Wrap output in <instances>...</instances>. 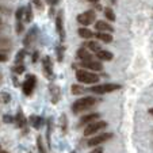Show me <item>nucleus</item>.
<instances>
[{
    "label": "nucleus",
    "mask_w": 153,
    "mask_h": 153,
    "mask_svg": "<svg viewBox=\"0 0 153 153\" xmlns=\"http://www.w3.org/2000/svg\"><path fill=\"white\" fill-rule=\"evenodd\" d=\"M75 76L76 80L81 84H96L100 80V77L96 73H92V71H87V69H77Z\"/></svg>",
    "instance_id": "1"
},
{
    "label": "nucleus",
    "mask_w": 153,
    "mask_h": 153,
    "mask_svg": "<svg viewBox=\"0 0 153 153\" xmlns=\"http://www.w3.org/2000/svg\"><path fill=\"white\" fill-rule=\"evenodd\" d=\"M96 103V99L92 98V96H84V98H80L72 104V111L75 114H80L83 111L88 110L90 107H92L94 104Z\"/></svg>",
    "instance_id": "2"
},
{
    "label": "nucleus",
    "mask_w": 153,
    "mask_h": 153,
    "mask_svg": "<svg viewBox=\"0 0 153 153\" xmlns=\"http://www.w3.org/2000/svg\"><path fill=\"white\" fill-rule=\"evenodd\" d=\"M121 84H114V83H106V84H98V85L91 87V92L96 94V95H104V94L114 92L117 90H121Z\"/></svg>",
    "instance_id": "3"
},
{
    "label": "nucleus",
    "mask_w": 153,
    "mask_h": 153,
    "mask_svg": "<svg viewBox=\"0 0 153 153\" xmlns=\"http://www.w3.org/2000/svg\"><path fill=\"white\" fill-rule=\"evenodd\" d=\"M104 127H107V122H106V121H95V122H91V123H88L85 127H84V136H85V137L94 136L95 133H98L99 130L104 129Z\"/></svg>",
    "instance_id": "4"
},
{
    "label": "nucleus",
    "mask_w": 153,
    "mask_h": 153,
    "mask_svg": "<svg viewBox=\"0 0 153 153\" xmlns=\"http://www.w3.org/2000/svg\"><path fill=\"white\" fill-rule=\"evenodd\" d=\"M35 87H37V77L34 75H27L26 80L22 84V91L26 96H30L33 92H34Z\"/></svg>",
    "instance_id": "5"
},
{
    "label": "nucleus",
    "mask_w": 153,
    "mask_h": 153,
    "mask_svg": "<svg viewBox=\"0 0 153 153\" xmlns=\"http://www.w3.org/2000/svg\"><path fill=\"white\" fill-rule=\"evenodd\" d=\"M42 72L46 79H53L54 77V71H53V62L52 58L49 56H45L42 58Z\"/></svg>",
    "instance_id": "6"
},
{
    "label": "nucleus",
    "mask_w": 153,
    "mask_h": 153,
    "mask_svg": "<svg viewBox=\"0 0 153 153\" xmlns=\"http://www.w3.org/2000/svg\"><path fill=\"white\" fill-rule=\"evenodd\" d=\"M114 137L113 133H103V134H99V136H95L92 137V138H90L88 141H87V145L88 146H98V145L103 144V142L108 141V140H111Z\"/></svg>",
    "instance_id": "7"
},
{
    "label": "nucleus",
    "mask_w": 153,
    "mask_h": 153,
    "mask_svg": "<svg viewBox=\"0 0 153 153\" xmlns=\"http://www.w3.org/2000/svg\"><path fill=\"white\" fill-rule=\"evenodd\" d=\"M95 18H96L95 11L90 10V11H85V12H83V14L77 15L76 19H77V22L80 25H83V26H90L94 20H95Z\"/></svg>",
    "instance_id": "8"
},
{
    "label": "nucleus",
    "mask_w": 153,
    "mask_h": 153,
    "mask_svg": "<svg viewBox=\"0 0 153 153\" xmlns=\"http://www.w3.org/2000/svg\"><path fill=\"white\" fill-rule=\"evenodd\" d=\"M80 65L83 68L88 71H94V72H99L103 69V64L100 61H95V60H88V61H81Z\"/></svg>",
    "instance_id": "9"
},
{
    "label": "nucleus",
    "mask_w": 153,
    "mask_h": 153,
    "mask_svg": "<svg viewBox=\"0 0 153 153\" xmlns=\"http://www.w3.org/2000/svg\"><path fill=\"white\" fill-rule=\"evenodd\" d=\"M56 30H57V34L60 35V39L64 41L65 39V29H64V12L60 11L56 18Z\"/></svg>",
    "instance_id": "10"
},
{
    "label": "nucleus",
    "mask_w": 153,
    "mask_h": 153,
    "mask_svg": "<svg viewBox=\"0 0 153 153\" xmlns=\"http://www.w3.org/2000/svg\"><path fill=\"white\" fill-rule=\"evenodd\" d=\"M49 95H50V100H52L53 104L58 103V100H60V98H61L60 87L56 85V84H50L49 85Z\"/></svg>",
    "instance_id": "11"
},
{
    "label": "nucleus",
    "mask_w": 153,
    "mask_h": 153,
    "mask_svg": "<svg viewBox=\"0 0 153 153\" xmlns=\"http://www.w3.org/2000/svg\"><path fill=\"white\" fill-rule=\"evenodd\" d=\"M37 33H38L37 27H33V29H30V31L27 33V35L25 37V41H23V45H25V46L30 48L33 43L37 41Z\"/></svg>",
    "instance_id": "12"
},
{
    "label": "nucleus",
    "mask_w": 153,
    "mask_h": 153,
    "mask_svg": "<svg viewBox=\"0 0 153 153\" xmlns=\"http://www.w3.org/2000/svg\"><path fill=\"white\" fill-rule=\"evenodd\" d=\"M14 123L16 125L18 129H25V127L27 126V118L25 117L23 111L20 110V108L18 110L16 115H15V121H14Z\"/></svg>",
    "instance_id": "13"
},
{
    "label": "nucleus",
    "mask_w": 153,
    "mask_h": 153,
    "mask_svg": "<svg viewBox=\"0 0 153 153\" xmlns=\"http://www.w3.org/2000/svg\"><path fill=\"white\" fill-rule=\"evenodd\" d=\"M99 117H100V114L99 113H92V114H88V115L83 117V118L80 119V122H79V125L80 126H87L88 123H91V122H95L99 119Z\"/></svg>",
    "instance_id": "14"
},
{
    "label": "nucleus",
    "mask_w": 153,
    "mask_h": 153,
    "mask_svg": "<svg viewBox=\"0 0 153 153\" xmlns=\"http://www.w3.org/2000/svg\"><path fill=\"white\" fill-rule=\"evenodd\" d=\"M95 29L98 30V31H106V33H113L114 31V27L111 26L110 23L103 22V20H98V22H96Z\"/></svg>",
    "instance_id": "15"
},
{
    "label": "nucleus",
    "mask_w": 153,
    "mask_h": 153,
    "mask_svg": "<svg viewBox=\"0 0 153 153\" xmlns=\"http://www.w3.org/2000/svg\"><path fill=\"white\" fill-rule=\"evenodd\" d=\"M76 56H77V58L79 60H81V61L92 60V53L88 52L85 48H80V49L77 50V53H76Z\"/></svg>",
    "instance_id": "16"
},
{
    "label": "nucleus",
    "mask_w": 153,
    "mask_h": 153,
    "mask_svg": "<svg viewBox=\"0 0 153 153\" xmlns=\"http://www.w3.org/2000/svg\"><path fill=\"white\" fill-rule=\"evenodd\" d=\"M43 118L39 115H30V123H31V126L34 127V129L39 130L41 127L43 126Z\"/></svg>",
    "instance_id": "17"
},
{
    "label": "nucleus",
    "mask_w": 153,
    "mask_h": 153,
    "mask_svg": "<svg viewBox=\"0 0 153 153\" xmlns=\"http://www.w3.org/2000/svg\"><path fill=\"white\" fill-rule=\"evenodd\" d=\"M95 54L100 61H111L114 58L113 53L108 52V50H103V49H100L98 53H95Z\"/></svg>",
    "instance_id": "18"
},
{
    "label": "nucleus",
    "mask_w": 153,
    "mask_h": 153,
    "mask_svg": "<svg viewBox=\"0 0 153 153\" xmlns=\"http://www.w3.org/2000/svg\"><path fill=\"white\" fill-rule=\"evenodd\" d=\"M95 37L98 38L99 41H103L104 43H111V42H113V35H111V33L98 31V33L95 34Z\"/></svg>",
    "instance_id": "19"
},
{
    "label": "nucleus",
    "mask_w": 153,
    "mask_h": 153,
    "mask_svg": "<svg viewBox=\"0 0 153 153\" xmlns=\"http://www.w3.org/2000/svg\"><path fill=\"white\" fill-rule=\"evenodd\" d=\"M52 131H53V118H49V121H48V130H46V142L49 149H50V142H52Z\"/></svg>",
    "instance_id": "20"
},
{
    "label": "nucleus",
    "mask_w": 153,
    "mask_h": 153,
    "mask_svg": "<svg viewBox=\"0 0 153 153\" xmlns=\"http://www.w3.org/2000/svg\"><path fill=\"white\" fill-rule=\"evenodd\" d=\"M77 33L81 38H84V39H90V38L94 37V33L91 31L90 29H87V27H80V29L77 30Z\"/></svg>",
    "instance_id": "21"
},
{
    "label": "nucleus",
    "mask_w": 153,
    "mask_h": 153,
    "mask_svg": "<svg viewBox=\"0 0 153 153\" xmlns=\"http://www.w3.org/2000/svg\"><path fill=\"white\" fill-rule=\"evenodd\" d=\"M26 54H27L26 49H20L19 52L16 53V56H15V65H18V64H23Z\"/></svg>",
    "instance_id": "22"
},
{
    "label": "nucleus",
    "mask_w": 153,
    "mask_h": 153,
    "mask_svg": "<svg viewBox=\"0 0 153 153\" xmlns=\"http://www.w3.org/2000/svg\"><path fill=\"white\" fill-rule=\"evenodd\" d=\"M87 48H88L90 52H92V53H98L99 50L102 49L100 45H99L98 42H95V41H90V42H87Z\"/></svg>",
    "instance_id": "23"
},
{
    "label": "nucleus",
    "mask_w": 153,
    "mask_h": 153,
    "mask_svg": "<svg viewBox=\"0 0 153 153\" xmlns=\"http://www.w3.org/2000/svg\"><path fill=\"white\" fill-rule=\"evenodd\" d=\"M31 20H33V8L30 4H27V7L25 8V22L30 23Z\"/></svg>",
    "instance_id": "24"
},
{
    "label": "nucleus",
    "mask_w": 153,
    "mask_h": 153,
    "mask_svg": "<svg viewBox=\"0 0 153 153\" xmlns=\"http://www.w3.org/2000/svg\"><path fill=\"white\" fill-rule=\"evenodd\" d=\"M60 127H61V130H62L64 133H67L68 119H67V115H65V114H61V117H60Z\"/></svg>",
    "instance_id": "25"
},
{
    "label": "nucleus",
    "mask_w": 153,
    "mask_h": 153,
    "mask_svg": "<svg viewBox=\"0 0 153 153\" xmlns=\"http://www.w3.org/2000/svg\"><path fill=\"white\" fill-rule=\"evenodd\" d=\"M12 73H16V75H22V73L26 72V67L23 64H18V65H14L12 67Z\"/></svg>",
    "instance_id": "26"
},
{
    "label": "nucleus",
    "mask_w": 153,
    "mask_h": 153,
    "mask_svg": "<svg viewBox=\"0 0 153 153\" xmlns=\"http://www.w3.org/2000/svg\"><path fill=\"white\" fill-rule=\"evenodd\" d=\"M37 148H38V152L39 153H46V146L43 144V140L41 136L37 137Z\"/></svg>",
    "instance_id": "27"
},
{
    "label": "nucleus",
    "mask_w": 153,
    "mask_h": 153,
    "mask_svg": "<svg viewBox=\"0 0 153 153\" xmlns=\"http://www.w3.org/2000/svg\"><path fill=\"white\" fill-rule=\"evenodd\" d=\"M71 90H72L73 95H81V94L84 92V87L81 85V84H73Z\"/></svg>",
    "instance_id": "28"
},
{
    "label": "nucleus",
    "mask_w": 153,
    "mask_h": 153,
    "mask_svg": "<svg viewBox=\"0 0 153 153\" xmlns=\"http://www.w3.org/2000/svg\"><path fill=\"white\" fill-rule=\"evenodd\" d=\"M56 52H57V60H58V62H62V60H64V52H65V46H62V45L57 46Z\"/></svg>",
    "instance_id": "29"
},
{
    "label": "nucleus",
    "mask_w": 153,
    "mask_h": 153,
    "mask_svg": "<svg viewBox=\"0 0 153 153\" xmlns=\"http://www.w3.org/2000/svg\"><path fill=\"white\" fill-rule=\"evenodd\" d=\"M11 102V95L8 92H0V103H10Z\"/></svg>",
    "instance_id": "30"
},
{
    "label": "nucleus",
    "mask_w": 153,
    "mask_h": 153,
    "mask_svg": "<svg viewBox=\"0 0 153 153\" xmlns=\"http://www.w3.org/2000/svg\"><path fill=\"white\" fill-rule=\"evenodd\" d=\"M104 15H106V18L108 20H111V22H114V20H115V14H114V11L111 8H108V7H107V8H104Z\"/></svg>",
    "instance_id": "31"
},
{
    "label": "nucleus",
    "mask_w": 153,
    "mask_h": 153,
    "mask_svg": "<svg viewBox=\"0 0 153 153\" xmlns=\"http://www.w3.org/2000/svg\"><path fill=\"white\" fill-rule=\"evenodd\" d=\"M15 18H16V22H19V20H22L25 18V8L23 7H20V8L16 10V12H15Z\"/></svg>",
    "instance_id": "32"
},
{
    "label": "nucleus",
    "mask_w": 153,
    "mask_h": 153,
    "mask_svg": "<svg viewBox=\"0 0 153 153\" xmlns=\"http://www.w3.org/2000/svg\"><path fill=\"white\" fill-rule=\"evenodd\" d=\"M11 48V42L8 39H0V50H6Z\"/></svg>",
    "instance_id": "33"
},
{
    "label": "nucleus",
    "mask_w": 153,
    "mask_h": 153,
    "mask_svg": "<svg viewBox=\"0 0 153 153\" xmlns=\"http://www.w3.org/2000/svg\"><path fill=\"white\" fill-rule=\"evenodd\" d=\"M15 121V117L10 115V114H4L3 115V122L4 123H14Z\"/></svg>",
    "instance_id": "34"
},
{
    "label": "nucleus",
    "mask_w": 153,
    "mask_h": 153,
    "mask_svg": "<svg viewBox=\"0 0 153 153\" xmlns=\"http://www.w3.org/2000/svg\"><path fill=\"white\" fill-rule=\"evenodd\" d=\"M23 23H22V20H19V22H16V26H15V30H16L18 34H20V33L23 31Z\"/></svg>",
    "instance_id": "35"
},
{
    "label": "nucleus",
    "mask_w": 153,
    "mask_h": 153,
    "mask_svg": "<svg viewBox=\"0 0 153 153\" xmlns=\"http://www.w3.org/2000/svg\"><path fill=\"white\" fill-rule=\"evenodd\" d=\"M38 58H39V52L38 50H35L34 53H33V57H31V61H33V64H35L38 61Z\"/></svg>",
    "instance_id": "36"
},
{
    "label": "nucleus",
    "mask_w": 153,
    "mask_h": 153,
    "mask_svg": "<svg viewBox=\"0 0 153 153\" xmlns=\"http://www.w3.org/2000/svg\"><path fill=\"white\" fill-rule=\"evenodd\" d=\"M33 3L35 4V7H37L38 10H42V8H43L42 3H41V0H33Z\"/></svg>",
    "instance_id": "37"
},
{
    "label": "nucleus",
    "mask_w": 153,
    "mask_h": 153,
    "mask_svg": "<svg viewBox=\"0 0 153 153\" xmlns=\"http://www.w3.org/2000/svg\"><path fill=\"white\" fill-rule=\"evenodd\" d=\"M90 153H103V149H102L100 146H98V148H95V149H92Z\"/></svg>",
    "instance_id": "38"
},
{
    "label": "nucleus",
    "mask_w": 153,
    "mask_h": 153,
    "mask_svg": "<svg viewBox=\"0 0 153 153\" xmlns=\"http://www.w3.org/2000/svg\"><path fill=\"white\" fill-rule=\"evenodd\" d=\"M8 60V57H7V54H3V53H0V62H4V61Z\"/></svg>",
    "instance_id": "39"
},
{
    "label": "nucleus",
    "mask_w": 153,
    "mask_h": 153,
    "mask_svg": "<svg viewBox=\"0 0 153 153\" xmlns=\"http://www.w3.org/2000/svg\"><path fill=\"white\" fill-rule=\"evenodd\" d=\"M46 1L50 4V6H57V4L60 3V0H46Z\"/></svg>",
    "instance_id": "40"
},
{
    "label": "nucleus",
    "mask_w": 153,
    "mask_h": 153,
    "mask_svg": "<svg viewBox=\"0 0 153 153\" xmlns=\"http://www.w3.org/2000/svg\"><path fill=\"white\" fill-rule=\"evenodd\" d=\"M12 81H14V87H18V85H19V81H18V79L15 77V76H12Z\"/></svg>",
    "instance_id": "41"
},
{
    "label": "nucleus",
    "mask_w": 153,
    "mask_h": 153,
    "mask_svg": "<svg viewBox=\"0 0 153 153\" xmlns=\"http://www.w3.org/2000/svg\"><path fill=\"white\" fill-rule=\"evenodd\" d=\"M87 1H90V3H99V0H87Z\"/></svg>",
    "instance_id": "42"
},
{
    "label": "nucleus",
    "mask_w": 153,
    "mask_h": 153,
    "mask_svg": "<svg viewBox=\"0 0 153 153\" xmlns=\"http://www.w3.org/2000/svg\"><path fill=\"white\" fill-rule=\"evenodd\" d=\"M148 113H149L150 115H153V108H149V110H148Z\"/></svg>",
    "instance_id": "43"
},
{
    "label": "nucleus",
    "mask_w": 153,
    "mask_h": 153,
    "mask_svg": "<svg viewBox=\"0 0 153 153\" xmlns=\"http://www.w3.org/2000/svg\"><path fill=\"white\" fill-rule=\"evenodd\" d=\"M0 153H10V152H7V150H0Z\"/></svg>",
    "instance_id": "44"
},
{
    "label": "nucleus",
    "mask_w": 153,
    "mask_h": 153,
    "mask_svg": "<svg viewBox=\"0 0 153 153\" xmlns=\"http://www.w3.org/2000/svg\"><path fill=\"white\" fill-rule=\"evenodd\" d=\"M0 25H1V19H0Z\"/></svg>",
    "instance_id": "45"
},
{
    "label": "nucleus",
    "mask_w": 153,
    "mask_h": 153,
    "mask_svg": "<svg viewBox=\"0 0 153 153\" xmlns=\"http://www.w3.org/2000/svg\"><path fill=\"white\" fill-rule=\"evenodd\" d=\"M71 153H76V152H71Z\"/></svg>",
    "instance_id": "46"
},
{
    "label": "nucleus",
    "mask_w": 153,
    "mask_h": 153,
    "mask_svg": "<svg viewBox=\"0 0 153 153\" xmlns=\"http://www.w3.org/2000/svg\"><path fill=\"white\" fill-rule=\"evenodd\" d=\"M30 153H31V152H30Z\"/></svg>",
    "instance_id": "47"
}]
</instances>
